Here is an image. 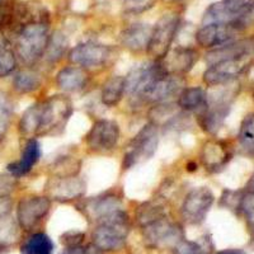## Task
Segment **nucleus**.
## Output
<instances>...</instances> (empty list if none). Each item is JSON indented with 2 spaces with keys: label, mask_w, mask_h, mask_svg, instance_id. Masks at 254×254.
<instances>
[{
  "label": "nucleus",
  "mask_w": 254,
  "mask_h": 254,
  "mask_svg": "<svg viewBox=\"0 0 254 254\" xmlns=\"http://www.w3.org/2000/svg\"><path fill=\"white\" fill-rule=\"evenodd\" d=\"M120 126L112 120H98L93 124L92 128L85 137L89 150L103 153L115 149L120 140Z\"/></svg>",
  "instance_id": "nucleus-11"
},
{
  "label": "nucleus",
  "mask_w": 254,
  "mask_h": 254,
  "mask_svg": "<svg viewBox=\"0 0 254 254\" xmlns=\"http://www.w3.org/2000/svg\"><path fill=\"white\" fill-rule=\"evenodd\" d=\"M181 26V15L178 13H167L156 22L151 29V36L147 45V54L154 60H163L169 52L174 38Z\"/></svg>",
  "instance_id": "nucleus-9"
},
{
  "label": "nucleus",
  "mask_w": 254,
  "mask_h": 254,
  "mask_svg": "<svg viewBox=\"0 0 254 254\" xmlns=\"http://www.w3.org/2000/svg\"><path fill=\"white\" fill-rule=\"evenodd\" d=\"M10 120V107L8 102L0 97V136L4 135Z\"/></svg>",
  "instance_id": "nucleus-39"
},
{
  "label": "nucleus",
  "mask_w": 254,
  "mask_h": 254,
  "mask_svg": "<svg viewBox=\"0 0 254 254\" xmlns=\"http://www.w3.org/2000/svg\"><path fill=\"white\" fill-rule=\"evenodd\" d=\"M3 251H5V249H3V248H0V253H1V252Z\"/></svg>",
  "instance_id": "nucleus-46"
},
{
  "label": "nucleus",
  "mask_w": 254,
  "mask_h": 254,
  "mask_svg": "<svg viewBox=\"0 0 254 254\" xmlns=\"http://www.w3.org/2000/svg\"><path fill=\"white\" fill-rule=\"evenodd\" d=\"M51 168L55 177H72L78 176L80 163L72 156H61L59 160L56 159Z\"/></svg>",
  "instance_id": "nucleus-31"
},
{
  "label": "nucleus",
  "mask_w": 254,
  "mask_h": 254,
  "mask_svg": "<svg viewBox=\"0 0 254 254\" xmlns=\"http://www.w3.org/2000/svg\"><path fill=\"white\" fill-rule=\"evenodd\" d=\"M17 66V56L5 37L0 36V78L12 74Z\"/></svg>",
  "instance_id": "nucleus-30"
},
{
  "label": "nucleus",
  "mask_w": 254,
  "mask_h": 254,
  "mask_svg": "<svg viewBox=\"0 0 254 254\" xmlns=\"http://www.w3.org/2000/svg\"><path fill=\"white\" fill-rule=\"evenodd\" d=\"M254 55V38L233 41L226 45L210 50L206 56L208 65L224 60H237V59H249Z\"/></svg>",
  "instance_id": "nucleus-18"
},
{
  "label": "nucleus",
  "mask_w": 254,
  "mask_h": 254,
  "mask_svg": "<svg viewBox=\"0 0 254 254\" xmlns=\"http://www.w3.org/2000/svg\"><path fill=\"white\" fill-rule=\"evenodd\" d=\"M158 126L151 121L147 122L127 144L122 162L124 169H130L149 160L158 150Z\"/></svg>",
  "instance_id": "nucleus-7"
},
{
  "label": "nucleus",
  "mask_w": 254,
  "mask_h": 254,
  "mask_svg": "<svg viewBox=\"0 0 254 254\" xmlns=\"http://www.w3.org/2000/svg\"><path fill=\"white\" fill-rule=\"evenodd\" d=\"M198 59V54L190 47H177L173 51L168 52L163 60H160L169 74L182 75L190 71Z\"/></svg>",
  "instance_id": "nucleus-19"
},
{
  "label": "nucleus",
  "mask_w": 254,
  "mask_h": 254,
  "mask_svg": "<svg viewBox=\"0 0 254 254\" xmlns=\"http://www.w3.org/2000/svg\"><path fill=\"white\" fill-rule=\"evenodd\" d=\"M246 192H251V193H254V173H253V176L251 177V179L248 181V183H247Z\"/></svg>",
  "instance_id": "nucleus-43"
},
{
  "label": "nucleus",
  "mask_w": 254,
  "mask_h": 254,
  "mask_svg": "<svg viewBox=\"0 0 254 254\" xmlns=\"http://www.w3.org/2000/svg\"><path fill=\"white\" fill-rule=\"evenodd\" d=\"M219 89L207 94V104L205 110L197 115L199 127L205 132L215 135L221 128L222 124L230 112L231 103L238 94V90L228 88L226 84L217 85Z\"/></svg>",
  "instance_id": "nucleus-4"
},
{
  "label": "nucleus",
  "mask_w": 254,
  "mask_h": 254,
  "mask_svg": "<svg viewBox=\"0 0 254 254\" xmlns=\"http://www.w3.org/2000/svg\"><path fill=\"white\" fill-rule=\"evenodd\" d=\"M244 29L243 26L230 24H202L196 32V42L203 49L214 50L216 47L235 41V37Z\"/></svg>",
  "instance_id": "nucleus-15"
},
{
  "label": "nucleus",
  "mask_w": 254,
  "mask_h": 254,
  "mask_svg": "<svg viewBox=\"0 0 254 254\" xmlns=\"http://www.w3.org/2000/svg\"><path fill=\"white\" fill-rule=\"evenodd\" d=\"M72 113V103L65 95H52L32 104L20 117L19 131L28 139L63 131Z\"/></svg>",
  "instance_id": "nucleus-1"
},
{
  "label": "nucleus",
  "mask_w": 254,
  "mask_h": 254,
  "mask_svg": "<svg viewBox=\"0 0 254 254\" xmlns=\"http://www.w3.org/2000/svg\"><path fill=\"white\" fill-rule=\"evenodd\" d=\"M89 80L85 69L79 66H66L61 69L56 75V84L65 92H79L84 89Z\"/></svg>",
  "instance_id": "nucleus-22"
},
{
  "label": "nucleus",
  "mask_w": 254,
  "mask_h": 254,
  "mask_svg": "<svg viewBox=\"0 0 254 254\" xmlns=\"http://www.w3.org/2000/svg\"><path fill=\"white\" fill-rule=\"evenodd\" d=\"M121 208V198L116 193H106L98 197L89 198L84 203L83 211L89 219L98 221L106 215Z\"/></svg>",
  "instance_id": "nucleus-21"
},
{
  "label": "nucleus",
  "mask_w": 254,
  "mask_h": 254,
  "mask_svg": "<svg viewBox=\"0 0 254 254\" xmlns=\"http://www.w3.org/2000/svg\"><path fill=\"white\" fill-rule=\"evenodd\" d=\"M151 27L149 24L136 23L127 27L121 35L124 46L131 51H142L147 49L149 40L151 36Z\"/></svg>",
  "instance_id": "nucleus-23"
},
{
  "label": "nucleus",
  "mask_w": 254,
  "mask_h": 254,
  "mask_svg": "<svg viewBox=\"0 0 254 254\" xmlns=\"http://www.w3.org/2000/svg\"><path fill=\"white\" fill-rule=\"evenodd\" d=\"M186 168H187V172H190V173H192V172L197 171V164L194 162H190L187 163Z\"/></svg>",
  "instance_id": "nucleus-44"
},
{
  "label": "nucleus",
  "mask_w": 254,
  "mask_h": 254,
  "mask_svg": "<svg viewBox=\"0 0 254 254\" xmlns=\"http://www.w3.org/2000/svg\"><path fill=\"white\" fill-rule=\"evenodd\" d=\"M49 26L46 20H35L15 33L14 54L26 65H35L46 52L49 45Z\"/></svg>",
  "instance_id": "nucleus-2"
},
{
  "label": "nucleus",
  "mask_w": 254,
  "mask_h": 254,
  "mask_svg": "<svg viewBox=\"0 0 254 254\" xmlns=\"http://www.w3.org/2000/svg\"><path fill=\"white\" fill-rule=\"evenodd\" d=\"M141 231L145 244L153 249H173L185 239L182 226L169 219L168 215L146 224Z\"/></svg>",
  "instance_id": "nucleus-8"
},
{
  "label": "nucleus",
  "mask_w": 254,
  "mask_h": 254,
  "mask_svg": "<svg viewBox=\"0 0 254 254\" xmlns=\"http://www.w3.org/2000/svg\"><path fill=\"white\" fill-rule=\"evenodd\" d=\"M216 254H247L244 251H240V249H224V251L217 252Z\"/></svg>",
  "instance_id": "nucleus-42"
},
{
  "label": "nucleus",
  "mask_w": 254,
  "mask_h": 254,
  "mask_svg": "<svg viewBox=\"0 0 254 254\" xmlns=\"http://www.w3.org/2000/svg\"><path fill=\"white\" fill-rule=\"evenodd\" d=\"M254 12V0H221L206 9L202 24L246 26V20Z\"/></svg>",
  "instance_id": "nucleus-6"
},
{
  "label": "nucleus",
  "mask_w": 254,
  "mask_h": 254,
  "mask_svg": "<svg viewBox=\"0 0 254 254\" xmlns=\"http://www.w3.org/2000/svg\"><path fill=\"white\" fill-rule=\"evenodd\" d=\"M126 94V78L115 75L104 81L101 90V101L106 107H115Z\"/></svg>",
  "instance_id": "nucleus-25"
},
{
  "label": "nucleus",
  "mask_w": 254,
  "mask_h": 254,
  "mask_svg": "<svg viewBox=\"0 0 254 254\" xmlns=\"http://www.w3.org/2000/svg\"><path fill=\"white\" fill-rule=\"evenodd\" d=\"M249 65V59L224 60L208 65L203 74V81L208 87H217L222 84L233 83L239 78Z\"/></svg>",
  "instance_id": "nucleus-14"
},
{
  "label": "nucleus",
  "mask_w": 254,
  "mask_h": 254,
  "mask_svg": "<svg viewBox=\"0 0 254 254\" xmlns=\"http://www.w3.org/2000/svg\"><path fill=\"white\" fill-rule=\"evenodd\" d=\"M17 178L12 174H0V199L8 198L14 190Z\"/></svg>",
  "instance_id": "nucleus-36"
},
{
  "label": "nucleus",
  "mask_w": 254,
  "mask_h": 254,
  "mask_svg": "<svg viewBox=\"0 0 254 254\" xmlns=\"http://www.w3.org/2000/svg\"><path fill=\"white\" fill-rule=\"evenodd\" d=\"M40 158H41L40 142H38V140L36 139V137H32V139L27 140L19 160L8 164L6 171H8V173L12 174L13 177H15V178L24 177L26 174H28L29 172L33 169V167L37 164Z\"/></svg>",
  "instance_id": "nucleus-20"
},
{
  "label": "nucleus",
  "mask_w": 254,
  "mask_h": 254,
  "mask_svg": "<svg viewBox=\"0 0 254 254\" xmlns=\"http://www.w3.org/2000/svg\"><path fill=\"white\" fill-rule=\"evenodd\" d=\"M174 254H211V246L208 243L181 240L173 248Z\"/></svg>",
  "instance_id": "nucleus-34"
},
{
  "label": "nucleus",
  "mask_w": 254,
  "mask_h": 254,
  "mask_svg": "<svg viewBox=\"0 0 254 254\" xmlns=\"http://www.w3.org/2000/svg\"><path fill=\"white\" fill-rule=\"evenodd\" d=\"M231 147L224 140L211 139L202 146L201 163L211 173L222 171L231 160Z\"/></svg>",
  "instance_id": "nucleus-17"
},
{
  "label": "nucleus",
  "mask_w": 254,
  "mask_h": 254,
  "mask_svg": "<svg viewBox=\"0 0 254 254\" xmlns=\"http://www.w3.org/2000/svg\"><path fill=\"white\" fill-rule=\"evenodd\" d=\"M238 141L244 153L254 156V113L243 120L238 133Z\"/></svg>",
  "instance_id": "nucleus-28"
},
{
  "label": "nucleus",
  "mask_w": 254,
  "mask_h": 254,
  "mask_svg": "<svg viewBox=\"0 0 254 254\" xmlns=\"http://www.w3.org/2000/svg\"><path fill=\"white\" fill-rule=\"evenodd\" d=\"M67 44L69 42L65 38V36L60 33V32H56L55 35L49 40V45H47L45 55H46V58L50 61H58L66 51Z\"/></svg>",
  "instance_id": "nucleus-33"
},
{
  "label": "nucleus",
  "mask_w": 254,
  "mask_h": 254,
  "mask_svg": "<svg viewBox=\"0 0 254 254\" xmlns=\"http://www.w3.org/2000/svg\"><path fill=\"white\" fill-rule=\"evenodd\" d=\"M51 208V199L47 196L23 197L17 205L18 225L23 230H32Z\"/></svg>",
  "instance_id": "nucleus-12"
},
{
  "label": "nucleus",
  "mask_w": 254,
  "mask_h": 254,
  "mask_svg": "<svg viewBox=\"0 0 254 254\" xmlns=\"http://www.w3.org/2000/svg\"><path fill=\"white\" fill-rule=\"evenodd\" d=\"M13 87L18 93H32L41 87V78L37 72L23 70L15 74L13 79Z\"/></svg>",
  "instance_id": "nucleus-29"
},
{
  "label": "nucleus",
  "mask_w": 254,
  "mask_h": 254,
  "mask_svg": "<svg viewBox=\"0 0 254 254\" xmlns=\"http://www.w3.org/2000/svg\"><path fill=\"white\" fill-rule=\"evenodd\" d=\"M156 0H125V8L128 13H142L153 8Z\"/></svg>",
  "instance_id": "nucleus-37"
},
{
  "label": "nucleus",
  "mask_w": 254,
  "mask_h": 254,
  "mask_svg": "<svg viewBox=\"0 0 254 254\" xmlns=\"http://www.w3.org/2000/svg\"><path fill=\"white\" fill-rule=\"evenodd\" d=\"M165 215H167L165 206L160 201H158V199L142 203L136 210V220H137V224L141 228L146 225V224H149V222L159 219V217L165 216Z\"/></svg>",
  "instance_id": "nucleus-27"
},
{
  "label": "nucleus",
  "mask_w": 254,
  "mask_h": 254,
  "mask_svg": "<svg viewBox=\"0 0 254 254\" xmlns=\"http://www.w3.org/2000/svg\"><path fill=\"white\" fill-rule=\"evenodd\" d=\"M242 196V190H225L221 197V205L238 214V208H239Z\"/></svg>",
  "instance_id": "nucleus-35"
},
{
  "label": "nucleus",
  "mask_w": 254,
  "mask_h": 254,
  "mask_svg": "<svg viewBox=\"0 0 254 254\" xmlns=\"http://www.w3.org/2000/svg\"><path fill=\"white\" fill-rule=\"evenodd\" d=\"M238 214L242 215L243 219L246 220L247 228H248L249 233L254 237V193L243 192Z\"/></svg>",
  "instance_id": "nucleus-32"
},
{
  "label": "nucleus",
  "mask_w": 254,
  "mask_h": 254,
  "mask_svg": "<svg viewBox=\"0 0 254 254\" xmlns=\"http://www.w3.org/2000/svg\"><path fill=\"white\" fill-rule=\"evenodd\" d=\"M85 192V182L78 176L55 177L46 185V196L50 199L67 202L80 198Z\"/></svg>",
  "instance_id": "nucleus-16"
},
{
  "label": "nucleus",
  "mask_w": 254,
  "mask_h": 254,
  "mask_svg": "<svg viewBox=\"0 0 254 254\" xmlns=\"http://www.w3.org/2000/svg\"><path fill=\"white\" fill-rule=\"evenodd\" d=\"M85 254H106V252L99 248L98 246H95L94 243H90L85 247Z\"/></svg>",
  "instance_id": "nucleus-41"
},
{
  "label": "nucleus",
  "mask_w": 254,
  "mask_h": 254,
  "mask_svg": "<svg viewBox=\"0 0 254 254\" xmlns=\"http://www.w3.org/2000/svg\"><path fill=\"white\" fill-rule=\"evenodd\" d=\"M60 254H85V247L75 246V247H65Z\"/></svg>",
  "instance_id": "nucleus-40"
},
{
  "label": "nucleus",
  "mask_w": 254,
  "mask_h": 254,
  "mask_svg": "<svg viewBox=\"0 0 254 254\" xmlns=\"http://www.w3.org/2000/svg\"><path fill=\"white\" fill-rule=\"evenodd\" d=\"M169 72L160 60L142 64L130 71L126 78V94L133 104H144L145 97L154 84Z\"/></svg>",
  "instance_id": "nucleus-5"
},
{
  "label": "nucleus",
  "mask_w": 254,
  "mask_h": 254,
  "mask_svg": "<svg viewBox=\"0 0 254 254\" xmlns=\"http://www.w3.org/2000/svg\"><path fill=\"white\" fill-rule=\"evenodd\" d=\"M165 1H171V3H174V1H178V0H165Z\"/></svg>",
  "instance_id": "nucleus-45"
},
{
  "label": "nucleus",
  "mask_w": 254,
  "mask_h": 254,
  "mask_svg": "<svg viewBox=\"0 0 254 254\" xmlns=\"http://www.w3.org/2000/svg\"><path fill=\"white\" fill-rule=\"evenodd\" d=\"M92 234V243L104 252L120 251L126 244L130 233V220L122 208L113 211L97 221Z\"/></svg>",
  "instance_id": "nucleus-3"
},
{
  "label": "nucleus",
  "mask_w": 254,
  "mask_h": 254,
  "mask_svg": "<svg viewBox=\"0 0 254 254\" xmlns=\"http://www.w3.org/2000/svg\"><path fill=\"white\" fill-rule=\"evenodd\" d=\"M113 51L110 46L85 42L75 46L69 52V60L75 66L88 69V67L103 66L111 60Z\"/></svg>",
  "instance_id": "nucleus-13"
},
{
  "label": "nucleus",
  "mask_w": 254,
  "mask_h": 254,
  "mask_svg": "<svg viewBox=\"0 0 254 254\" xmlns=\"http://www.w3.org/2000/svg\"><path fill=\"white\" fill-rule=\"evenodd\" d=\"M207 104V93L201 87H188L179 93L177 106L185 112H194L198 115Z\"/></svg>",
  "instance_id": "nucleus-24"
},
{
  "label": "nucleus",
  "mask_w": 254,
  "mask_h": 254,
  "mask_svg": "<svg viewBox=\"0 0 254 254\" xmlns=\"http://www.w3.org/2000/svg\"><path fill=\"white\" fill-rule=\"evenodd\" d=\"M215 196L207 187H197L190 190L186 196L181 208L183 221L190 225H199L205 221L208 211L214 205Z\"/></svg>",
  "instance_id": "nucleus-10"
},
{
  "label": "nucleus",
  "mask_w": 254,
  "mask_h": 254,
  "mask_svg": "<svg viewBox=\"0 0 254 254\" xmlns=\"http://www.w3.org/2000/svg\"><path fill=\"white\" fill-rule=\"evenodd\" d=\"M84 238H85V234L81 233V231L69 230L61 235L60 240L65 247H75V246H83Z\"/></svg>",
  "instance_id": "nucleus-38"
},
{
  "label": "nucleus",
  "mask_w": 254,
  "mask_h": 254,
  "mask_svg": "<svg viewBox=\"0 0 254 254\" xmlns=\"http://www.w3.org/2000/svg\"><path fill=\"white\" fill-rule=\"evenodd\" d=\"M54 243L45 233H36L31 235L20 246V254H52Z\"/></svg>",
  "instance_id": "nucleus-26"
}]
</instances>
